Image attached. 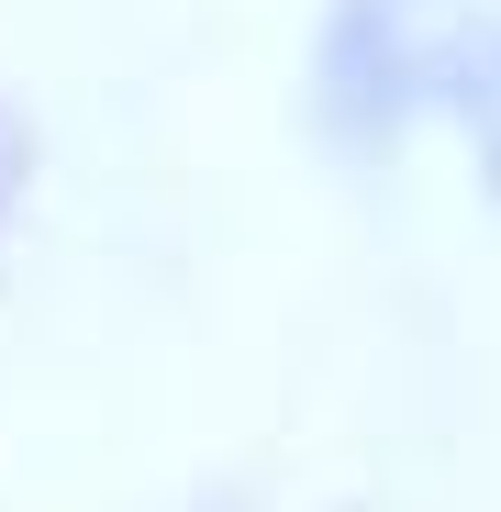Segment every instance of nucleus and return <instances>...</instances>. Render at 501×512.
I'll return each mask as SVG.
<instances>
[{
  "mask_svg": "<svg viewBox=\"0 0 501 512\" xmlns=\"http://www.w3.org/2000/svg\"><path fill=\"white\" fill-rule=\"evenodd\" d=\"M412 56L446 90V112L479 134V156L501 167V0H435L412 23Z\"/></svg>",
  "mask_w": 501,
  "mask_h": 512,
  "instance_id": "f257e3e1",
  "label": "nucleus"
},
{
  "mask_svg": "<svg viewBox=\"0 0 501 512\" xmlns=\"http://www.w3.org/2000/svg\"><path fill=\"white\" fill-rule=\"evenodd\" d=\"M23 179H34V134H23L12 101H0V234H12V212H23Z\"/></svg>",
  "mask_w": 501,
  "mask_h": 512,
  "instance_id": "f03ea898",
  "label": "nucleus"
},
{
  "mask_svg": "<svg viewBox=\"0 0 501 512\" xmlns=\"http://www.w3.org/2000/svg\"><path fill=\"white\" fill-rule=\"evenodd\" d=\"M201 512H245V501H234V490H223V501H201Z\"/></svg>",
  "mask_w": 501,
  "mask_h": 512,
  "instance_id": "7ed1b4c3",
  "label": "nucleus"
}]
</instances>
